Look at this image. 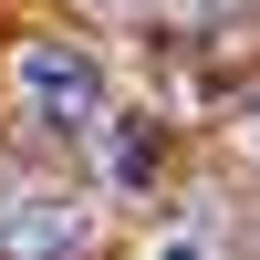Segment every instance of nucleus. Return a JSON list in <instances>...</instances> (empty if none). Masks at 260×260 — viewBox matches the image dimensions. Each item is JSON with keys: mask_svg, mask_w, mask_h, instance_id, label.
I'll return each mask as SVG.
<instances>
[{"mask_svg": "<svg viewBox=\"0 0 260 260\" xmlns=\"http://www.w3.org/2000/svg\"><path fill=\"white\" fill-rule=\"evenodd\" d=\"M83 240V208H62V198H11L0 208V260H62Z\"/></svg>", "mask_w": 260, "mask_h": 260, "instance_id": "f03ea898", "label": "nucleus"}, {"mask_svg": "<svg viewBox=\"0 0 260 260\" xmlns=\"http://www.w3.org/2000/svg\"><path fill=\"white\" fill-rule=\"evenodd\" d=\"M21 94H31L52 125H94L104 115V73H94V52H73V42H31V52H21Z\"/></svg>", "mask_w": 260, "mask_h": 260, "instance_id": "f257e3e1", "label": "nucleus"}, {"mask_svg": "<svg viewBox=\"0 0 260 260\" xmlns=\"http://www.w3.org/2000/svg\"><path fill=\"white\" fill-rule=\"evenodd\" d=\"M156 260H208V250H198V240H167V250H156Z\"/></svg>", "mask_w": 260, "mask_h": 260, "instance_id": "20e7f679", "label": "nucleus"}, {"mask_svg": "<svg viewBox=\"0 0 260 260\" xmlns=\"http://www.w3.org/2000/svg\"><path fill=\"white\" fill-rule=\"evenodd\" d=\"M104 11H136V0H104Z\"/></svg>", "mask_w": 260, "mask_h": 260, "instance_id": "39448f33", "label": "nucleus"}, {"mask_svg": "<svg viewBox=\"0 0 260 260\" xmlns=\"http://www.w3.org/2000/svg\"><path fill=\"white\" fill-rule=\"evenodd\" d=\"M156 167V136H115V177H146Z\"/></svg>", "mask_w": 260, "mask_h": 260, "instance_id": "7ed1b4c3", "label": "nucleus"}]
</instances>
